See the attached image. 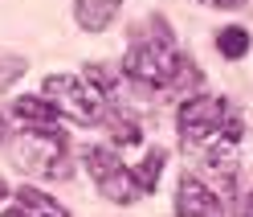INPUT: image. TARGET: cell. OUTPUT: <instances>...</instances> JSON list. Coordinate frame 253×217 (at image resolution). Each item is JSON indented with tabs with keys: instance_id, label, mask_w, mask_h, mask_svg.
Segmentation results:
<instances>
[{
	"instance_id": "cell-12",
	"label": "cell",
	"mask_w": 253,
	"mask_h": 217,
	"mask_svg": "<svg viewBox=\"0 0 253 217\" xmlns=\"http://www.w3.org/2000/svg\"><path fill=\"white\" fill-rule=\"evenodd\" d=\"M102 127H106L110 139H115V144H123V148H135L139 139H143V135H139V127H135V119H126V115H119V111H110Z\"/></svg>"
},
{
	"instance_id": "cell-17",
	"label": "cell",
	"mask_w": 253,
	"mask_h": 217,
	"mask_svg": "<svg viewBox=\"0 0 253 217\" xmlns=\"http://www.w3.org/2000/svg\"><path fill=\"white\" fill-rule=\"evenodd\" d=\"M245 217H253V189H249V197H245Z\"/></svg>"
},
{
	"instance_id": "cell-9",
	"label": "cell",
	"mask_w": 253,
	"mask_h": 217,
	"mask_svg": "<svg viewBox=\"0 0 253 217\" xmlns=\"http://www.w3.org/2000/svg\"><path fill=\"white\" fill-rule=\"evenodd\" d=\"M17 205L25 209V217H66V209H61L49 193L33 189V184H21L17 189Z\"/></svg>"
},
{
	"instance_id": "cell-5",
	"label": "cell",
	"mask_w": 253,
	"mask_h": 217,
	"mask_svg": "<svg viewBox=\"0 0 253 217\" xmlns=\"http://www.w3.org/2000/svg\"><path fill=\"white\" fill-rule=\"evenodd\" d=\"M82 164H86L90 180L98 184V193L106 201H115V205H135V201L143 197V193H139V184H135V172L110 148H86L82 152Z\"/></svg>"
},
{
	"instance_id": "cell-3",
	"label": "cell",
	"mask_w": 253,
	"mask_h": 217,
	"mask_svg": "<svg viewBox=\"0 0 253 217\" xmlns=\"http://www.w3.org/2000/svg\"><path fill=\"white\" fill-rule=\"evenodd\" d=\"M12 156H17L21 168H29L45 180L70 176V139L61 127H25L12 139Z\"/></svg>"
},
{
	"instance_id": "cell-7",
	"label": "cell",
	"mask_w": 253,
	"mask_h": 217,
	"mask_svg": "<svg viewBox=\"0 0 253 217\" xmlns=\"http://www.w3.org/2000/svg\"><path fill=\"white\" fill-rule=\"evenodd\" d=\"M119 4L123 0H74V21H78V29H86V33H102V29L115 25Z\"/></svg>"
},
{
	"instance_id": "cell-4",
	"label": "cell",
	"mask_w": 253,
	"mask_h": 217,
	"mask_svg": "<svg viewBox=\"0 0 253 217\" xmlns=\"http://www.w3.org/2000/svg\"><path fill=\"white\" fill-rule=\"evenodd\" d=\"M45 99L82 127H98L110 115V99L90 78H78V74H49L45 78Z\"/></svg>"
},
{
	"instance_id": "cell-1",
	"label": "cell",
	"mask_w": 253,
	"mask_h": 217,
	"mask_svg": "<svg viewBox=\"0 0 253 217\" xmlns=\"http://www.w3.org/2000/svg\"><path fill=\"white\" fill-rule=\"evenodd\" d=\"M123 74L135 86L164 90V95H184L188 86L200 82L196 61L176 45V33H171V25L164 17H147L131 33V50L123 57Z\"/></svg>"
},
{
	"instance_id": "cell-13",
	"label": "cell",
	"mask_w": 253,
	"mask_h": 217,
	"mask_svg": "<svg viewBox=\"0 0 253 217\" xmlns=\"http://www.w3.org/2000/svg\"><path fill=\"white\" fill-rule=\"evenodd\" d=\"M25 74V57H17V54H0V90H8L12 82H17Z\"/></svg>"
},
{
	"instance_id": "cell-10",
	"label": "cell",
	"mask_w": 253,
	"mask_h": 217,
	"mask_svg": "<svg viewBox=\"0 0 253 217\" xmlns=\"http://www.w3.org/2000/svg\"><path fill=\"white\" fill-rule=\"evenodd\" d=\"M164 160H168V152H164V148H151L147 156H143V164L131 168V172H135V184H139V193H155V184H160V172H164Z\"/></svg>"
},
{
	"instance_id": "cell-11",
	"label": "cell",
	"mask_w": 253,
	"mask_h": 217,
	"mask_svg": "<svg viewBox=\"0 0 253 217\" xmlns=\"http://www.w3.org/2000/svg\"><path fill=\"white\" fill-rule=\"evenodd\" d=\"M216 50H220V57H229V61L245 57V54H249V33H245L241 25L220 29V33H216Z\"/></svg>"
},
{
	"instance_id": "cell-8",
	"label": "cell",
	"mask_w": 253,
	"mask_h": 217,
	"mask_svg": "<svg viewBox=\"0 0 253 217\" xmlns=\"http://www.w3.org/2000/svg\"><path fill=\"white\" fill-rule=\"evenodd\" d=\"M12 119H17L21 127H57L61 111H57L49 99H33V95H25V99L12 103Z\"/></svg>"
},
{
	"instance_id": "cell-6",
	"label": "cell",
	"mask_w": 253,
	"mask_h": 217,
	"mask_svg": "<svg viewBox=\"0 0 253 217\" xmlns=\"http://www.w3.org/2000/svg\"><path fill=\"white\" fill-rule=\"evenodd\" d=\"M176 217H225V197L212 193L200 176H180L176 184Z\"/></svg>"
},
{
	"instance_id": "cell-14",
	"label": "cell",
	"mask_w": 253,
	"mask_h": 217,
	"mask_svg": "<svg viewBox=\"0 0 253 217\" xmlns=\"http://www.w3.org/2000/svg\"><path fill=\"white\" fill-rule=\"evenodd\" d=\"M209 8H245V0H200Z\"/></svg>"
},
{
	"instance_id": "cell-2",
	"label": "cell",
	"mask_w": 253,
	"mask_h": 217,
	"mask_svg": "<svg viewBox=\"0 0 253 217\" xmlns=\"http://www.w3.org/2000/svg\"><path fill=\"white\" fill-rule=\"evenodd\" d=\"M176 127L184 135L188 148H216V144H237L245 135V119L229 99H212V95H192L180 103Z\"/></svg>"
},
{
	"instance_id": "cell-15",
	"label": "cell",
	"mask_w": 253,
	"mask_h": 217,
	"mask_svg": "<svg viewBox=\"0 0 253 217\" xmlns=\"http://www.w3.org/2000/svg\"><path fill=\"white\" fill-rule=\"evenodd\" d=\"M4 139H8V119L0 115V144H4Z\"/></svg>"
},
{
	"instance_id": "cell-16",
	"label": "cell",
	"mask_w": 253,
	"mask_h": 217,
	"mask_svg": "<svg viewBox=\"0 0 253 217\" xmlns=\"http://www.w3.org/2000/svg\"><path fill=\"white\" fill-rule=\"evenodd\" d=\"M0 217H25V209L17 205V209H4V213H0Z\"/></svg>"
}]
</instances>
